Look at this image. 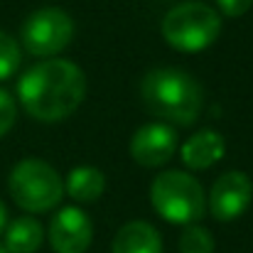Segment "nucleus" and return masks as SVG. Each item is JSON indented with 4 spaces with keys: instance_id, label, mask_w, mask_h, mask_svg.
<instances>
[{
    "instance_id": "nucleus-19",
    "label": "nucleus",
    "mask_w": 253,
    "mask_h": 253,
    "mask_svg": "<svg viewBox=\"0 0 253 253\" xmlns=\"http://www.w3.org/2000/svg\"><path fill=\"white\" fill-rule=\"evenodd\" d=\"M0 253H7V251H5V246H0Z\"/></svg>"
},
{
    "instance_id": "nucleus-5",
    "label": "nucleus",
    "mask_w": 253,
    "mask_h": 253,
    "mask_svg": "<svg viewBox=\"0 0 253 253\" xmlns=\"http://www.w3.org/2000/svg\"><path fill=\"white\" fill-rule=\"evenodd\" d=\"M219 32L221 17L204 2H179L163 20V37L179 52H202L216 42Z\"/></svg>"
},
{
    "instance_id": "nucleus-1",
    "label": "nucleus",
    "mask_w": 253,
    "mask_h": 253,
    "mask_svg": "<svg viewBox=\"0 0 253 253\" xmlns=\"http://www.w3.org/2000/svg\"><path fill=\"white\" fill-rule=\"evenodd\" d=\"M86 96L84 72L69 59H49L35 64L17 82V98L25 111L42 121L57 123L72 116Z\"/></svg>"
},
{
    "instance_id": "nucleus-3",
    "label": "nucleus",
    "mask_w": 253,
    "mask_h": 253,
    "mask_svg": "<svg viewBox=\"0 0 253 253\" xmlns=\"http://www.w3.org/2000/svg\"><path fill=\"white\" fill-rule=\"evenodd\" d=\"M150 204L169 224H197L207 211V197L202 184L179 169L158 174L150 184Z\"/></svg>"
},
{
    "instance_id": "nucleus-6",
    "label": "nucleus",
    "mask_w": 253,
    "mask_h": 253,
    "mask_svg": "<svg viewBox=\"0 0 253 253\" xmlns=\"http://www.w3.org/2000/svg\"><path fill=\"white\" fill-rule=\"evenodd\" d=\"M22 47L35 57H54L74 37V20L62 7H40L22 22Z\"/></svg>"
},
{
    "instance_id": "nucleus-7",
    "label": "nucleus",
    "mask_w": 253,
    "mask_h": 253,
    "mask_svg": "<svg viewBox=\"0 0 253 253\" xmlns=\"http://www.w3.org/2000/svg\"><path fill=\"white\" fill-rule=\"evenodd\" d=\"M253 199V182L246 172L231 169L221 174L209 194V209L216 221H234L239 219Z\"/></svg>"
},
{
    "instance_id": "nucleus-17",
    "label": "nucleus",
    "mask_w": 253,
    "mask_h": 253,
    "mask_svg": "<svg viewBox=\"0 0 253 253\" xmlns=\"http://www.w3.org/2000/svg\"><path fill=\"white\" fill-rule=\"evenodd\" d=\"M219 10L229 17H241L244 12H249L253 5V0H216Z\"/></svg>"
},
{
    "instance_id": "nucleus-16",
    "label": "nucleus",
    "mask_w": 253,
    "mask_h": 253,
    "mask_svg": "<svg viewBox=\"0 0 253 253\" xmlns=\"http://www.w3.org/2000/svg\"><path fill=\"white\" fill-rule=\"evenodd\" d=\"M15 118H17L15 101H12V96L5 88H0V138L15 126Z\"/></svg>"
},
{
    "instance_id": "nucleus-10",
    "label": "nucleus",
    "mask_w": 253,
    "mask_h": 253,
    "mask_svg": "<svg viewBox=\"0 0 253 253\" xmlns=\"http://www.w3.org/2000/svg\"><path fill=\"white\" fill-rule=\"evenodd\" d=\"M226 153V140L216 130H199L182 145V163L189 169H207L216 165Z\"/></svg>"
},
{
    "instance_id": "nucleus-2",
    "label": "nucleus",
    "mask_w": 253,
    "mask_h": 253,
    "mask_svg": "<svg viewBox=\"0 0 253 253\" xmlns=\"http://www.w3.org/2000/svg\"><path fill=\"white\" fill-rule=\"evenodd\" d=\"M140 96L148 111L174 126H192L204 103L202 86L182 69H153L140 82Z\"/></svg>"
},
{
    "instance_id": "nucleus-18",
    "label": "nucleus",
    "mask_w": 253,
    "mask_h": 253,
    "mask_svg": "<svg viewBox=\"0 0 253 253\" xmlns=\"http://www.w3.org/2000/svg\"><path fill=\"white\" fill-rule=\"evenodd\" d=\"M7 226V209H5V204L0 202V231Z\"/></svg>"
},
{
    "instance_id": "nucleus-8",
    "label": "nucleus",
    "mask_w": 253,
    "mask_h": 253,
    "mask_svg": "<svg viewBox=\"0 0 253 253\" xmlns=\"http://www.w3.org/2000/svg\"><path fill=\"white\" fill-rule=\"evenodd\" d=\"M93 239L88 214L79 207H64L49 224V246L54 253H86Z\"/></svg>"
},
{
    "instance_id": "nucleus-13",
    "label": "nucleus",
    "mask_w": 253,
    "mask_h": 253,
    "mask_svg": "<svg viewBox=\"0 0 253 253\" xmlns=\"http://www.w3.org/2000/svg\"><path fill=\"white\" fill-rule=\"evenodd\" d=\"M106 189V177L103 172L96 168H74L67 179H64V192L74 199V202H82V204H91L96 199H101Z\"/></svg>"
},
{
    "instance_id": "nucleus-11",
    "label": "nucleus",
    "mask_w": 253,
    "mask_h": 253,
    "mask_svg": "<svg viewBox=\"0 0 253 253\" xmlns=\"http://www.w3.org/2000/svg\"><path fill=\"white\" fill-rule=\"evenodd\" d=\"M111 253H163L160 231L148 221H128L118 229Z\"/></svg>"
},
{
    "instance_id": "nucleus-12",
    "label": "nucleus",
    "mask_w": 253,
    "mask_h": 253,
    "mask_svg": "<svg viewBox=\"0 0 253 253\" xmlns=\"http://www.w3.org/2000/svg\"><path fill=\"white\" fill-rule=\"evenodd\" d=\"M44 241V229L32 216H20L5 226V251L35 253Z\"/></svg>"
},
{
    "instance_id": "nucleus-4",
    "label": "nucleus",
    "mask_w": 253,
    "mask_h": 253,
    "mask_svg": "<svg viewBox=\"0 0 253 253\" xmlns=\"http://www.w3.org/2000/svg\"><path fill=\"white\" fill-rule=\"evenodd\" d=\"M7 189L20 209L42 214L54 209L62 202L64 179L49 163L40 158H25L10 172Z\"/></svg>"
},
{
    "instance_id": "nucleus-9",
    "label": "nucleus",
    "mask_w": 253,
    "mask_h": 253,
    "mask_svg": "<svg viewBox=\"0 0 253 253\" xmlns=\"http://www.w3.org/2000/svg\"><path fill=\"white\" fill-rule=\"evenodd\" d=\"M177 150V133L168 123H145L130 138V155L143 168H160Z\"/></svg>"
},
{
    "instance_id": "nucleus-15",
    "label": "nucleus",
    "mask_w": 253,
    "mask_h": 253,
    "mask_svg": "<svg viewBox=\"0 0 253 253\" xmlns=\"http://www.w3.org/2000/svg\"><path fill=\"white\" fill-rule=\"evenodd\" d=\"M20 67V44L7 32H0V82L10 79Z\"/></svg>"
},
{
    "instance_id": "nucleus-14",
    "label": "nucleus",
    "mask_w": 253,
    "mask_h": 253,
    "mask_svg": "<svg viewBox=\"0 0 253 253\" xmlns=\"http://www.w3.org/2000/svg\"><path fill=\"white\" fill-rule=\"evenodd\" d=\"M179 253H214V236L204 226L189 224L179 236Z\"/></svg>"
}]
</instances>
